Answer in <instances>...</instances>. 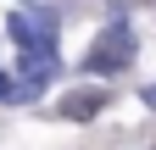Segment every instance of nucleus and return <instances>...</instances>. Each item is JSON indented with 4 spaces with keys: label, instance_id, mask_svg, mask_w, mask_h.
I'll return each instance as SVG.
<instances>
[{
    "label": "nucleus",
    "instance_id": "obj_1",
    "mask_svg": "<svg viewBox=\"0 0 156 150\" xmlns=\"http://www.w3.org/2000/svg\"><path fill=\"white\" fill-rule=\"evenodd\" d=\"M128 61H134V33H128L123 22H112L101 39L89 45V56H84V67H89V72H123Z\"/></svg>",
    "mask_w": 156,
    "mask_h": 150
},
{
    "label": "nucleus",
    "instance_id": "obj_2",
    "mask_svg": "<svg viewBox=\"0 0 156 150\" xmlns=\"http://www.w3.org/2000/svg\"><path fill=\"white\" fill-rule=\"evenodd\" d=\"M11 39H23L28 50H56V39H50V33H56V17L50 11H39V17H28V11H11Z\"/></svg>",
    "mask_w": 156,
    "mask_h": 150
},
{
    "label": "nucleus",
    "instance_id": "obj_3",
    "mask_svg": "<svg viewBox=\"0 0 156 150\" xmlns=\"http://www.w3.org/2000/svg\"><path fill=\"white\" fill-rule=\"evenodd\" d=\"M101 106H106V89H73V95L62 100V117H73V122H84V117H95Z\"/></svg>",
    "mask_w": 156,
    "mask_h": 150
},
{
    "label": "nucleus",
    "instance_id": "obj_4",
    "mask_svg": "<svg viewBox=\"0 0 156 150\" xmlns=\"http://www.w3.org/2000/svg\"><path fill=\"white\" fill-rule=\"evenodd\" d=\"M50 78H56V50H28V61H23V84L45 89Z\"/></svg>",
    "mask_w": 156,
    "mask_h": 150
},
{
    "label": "nucleus",
    "instance_id": "obj_5",
    "mask_svg": "<svg viewBox=\"0 0 156 150\" xmlns=\"http://www.w3.org/2000/svg\"><path fill=\"white\" fill-rule=\"evenodd\" d=\"M17 95V78H6V72H0V100H11Z\"/></svg>",
    "mask_w": 156,
    "mask_h": 150
},
{
    "label": "nucleus",
    "instance_id": "obj_6",
    "mask_svg": "<svg viewBox=\"0 0 156 150\" xmlns=\"http://www.w3.org/2000/svg\"><path fill=\"white\" fill-rule=\"evenodd\" d=\"M145 100H151V106H156V84H151V89H145Z\"/></svg>",
    "mask_w": 156,
    "mask_h": 150
}]
</instances>
